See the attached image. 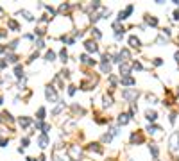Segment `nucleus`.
Listing matches in <instances>:
<instances>
[{
	"label": "nucleus",
	"mask_w": 179,
	"mask_h": 161,
	"mask_svg": "<svg viewBox=\"0 0 179 161\" xmlns=\"http://www.w3.org/2000/svg\"><path fill=\"white\" fill-rule=\"evenodd\" d=\"M68 156H70V159L77 161V159L81 158V149H79L77 145H72V147L68 149Z\"/></svg>",
	"instance_id": "obj_1"
},
{
	"label": "nucleus",
	"mask_w": 179,
	"mask_h": 161,
	"mask_svg": "<svg viewBox=\"0 0 179 161\" xmlns=\"http://www.w3.org/2000/svg\"><path fill=\"white\" fill-rule=\"evenodd\" d=\"M45 97H47V100H50V102H57V93H56V90L52 88V86H48V88L45 90Z\"/></svg>",
	"instance_id": "obj_2"
},
{
	"label": "nucleus",
	"mask_w": 179,
	"mask_h": 161,
	"mask_svg": "<svg viewBox=\"0 0 179 161\" xmlns=\"http://www.w3.org/2000/svg\"><path fill=\"white\" fill-rule=\"evenodd\" d=\"M179 149V133H174L170 136V150L172 152H176V150Z\"/></svg>",
	"instance_id": "obj_3"
},
{
	"label": "nucleus",
	"mask_w": 179,
	"mask_h": 161,
	"mask_svg": "<svg viewBox=\"0 0 179 161\" xmlns=\"http://www.w3.org/2000/svg\"><path fill=\"white\" fill-rule=\"evenodd\" d=\"M122 97L125 100H134L136 97H138V91L136 90H125V91H122Z\"/></svg>",
	"instance_id": "obj_4"
},
{
	"label": "nucleus",
	"mask_w": 179,
	"mask_h": 161,
	"mask_svg": "<svg viewBox=\"0 0 179 161\" xmlns=\"http://www.w3.org/2000/svg\"><path fill=\"white\" fill-rule=\"evenodd\" d=\"M133 9H134L133 6H127L124 11H120V13H118V20H120V21H122V20H125V18H127V16L133 13Z\"/></svg>",
	"instance_id": "obj_5"
},
{
	"label": "nucleus",
	"mask_w": 179,
	"mask_h": 161,
	"mask_svg": "<svg viewBox=\"0 0 179 161\" xmlns=\"http://www.w3.org/2000/svg\"><path fill=\"white\" fill-rule=\"evenodd\" d=\"M136 143H143V134L142 133H133L131 134V145H136Z\"/></svg>",
	"instance_id": "obj_6"
},
{
	"label": "nucleus",
	"mask_w": 179,
	"mask_h": 161,
	"mask_svg": "<svg viewBox=\"0 0 179 161\" xmlns=\"http://www.w3.org/2000/svg\"><path fill=\"white\" fill-rule=\"evenodd\" d=\"M84 47H86V50H88V52H97V48H99V47H97V43L93 41V39H88L86 43H84Z\"/></svg>",
	"instance_id": "obj_7"
},
{
	"label": "nucleus",
	"mask_w": 179,
	"mask_h": 161,
	"mask_svg": "<svg viewBox=\"0 0 179 161\" xmlns=\"http://www.w3.org/2000/svg\"><path fill=\"white\" fill-rule=\"evenodd\" d=\"M38 143H39L41 149H45V147L48 145V136H47V134H41V136L38 138Z\"/></svg>",
	"instance_id": "obj_8"
},
{
	"label": "nucleus",
	"mask_w": 179,
	"mask_h": 161,
	"mask_svg": "<svg viewBox=\"0 0 179 161\" xmlns=\"http://www.w3.org/2000/svg\"><path fill=\"white\" fill-rule=\"evenodd\" d=\"M131 120V116H129V113H122L120 116H118V124L120 125H125V124H127Z\"/></svg>",
	"instance_id": "obj_9"
},
{
	"label": "nucleus",
	"mask_w": 179,
	"mask_h": 161,
	"mask_svg": "<svg viewBox=\"0 0 179 161\" xmlns=\"http://www.w3.org/2000/svg\"><path fill=\"white\" fill-rule=\"evenodd\" d=\"M129 45H131L133 48H138V47L142 45V41L136 38V36H131V38H129Z\"/></svg>",
	"instance_id": "obj_10"
},
{
	"label": "nucleus",
	"mask_w": 179,
	"mask_h": 161,
	"mask_svg": "<svg viewBox=\"0 0 179 161\" xmlns=\"http://www.w3.org/2000/svg\"><path fill=\"white\" fill-rule=\"evenodd\" d=\"M145 118H147V120H149V122H156V118H158V113H156V111H151V109H149V111L145 113Z\"/></svg>",
	"instance_id": "obj_11"
},
{
	"label": "nucleus",
	"mask_w": 179,
	"mask_h": 161,
	"mask_svg": "<svg viewBox=\"0 0 179 161\" xmlns=\"http://www.w3.org/2000/svg\"><path fill=\"white\" fill-rule=\"evenodd\" d=\"M122 84L124 86H133V84H136V81L133 77H129V75H125V77H122Z\"/></svg>",
	"instance_id": "obj_12"
},
{
	"label": "nucleus",
	"mask_w": 179,
	"mask_h": 161,
	"mask_svg": "<svg viewBox=\"0 0 179 161\" xmlns=\"http://www.w3.org/2000/svg\"><path fill=\"white\" fill-rule=\"evenodd\" d=\"M145 21H147L149 25H152V27H156V25H158V18H154V16H151V15H147V16H145Z\"/></svg>",
	"instance_id": "obj_13"
},
{
	"label": "nucleus",
	"mask_w": 179,
	"mask_h": 161,
	"mask_svg": "<svg viewBox=\"0 0 179 161\" xmlns=\"http://www.w3.org/2000/svg\"><path fill=\"white\" fill-rule=\"evenodd\" d=\"M20 125H22V127H29L30 125V118L29 116H20Z\"/></svg>",
	"instance_id": "obj_14"
},
{
	"label": "nucleus",
	"mask_w": 179,
	"mask_h": 161,
	"mask_svg": "<svg viewBox=\"0 0 179 161\" xmlns=\"http://www.w3.org/2000/svg\"><path fill=\"white\" fill-rule=\"evenodd\" d=\"M88 149L93 150V152H97V154H102V147H99V143H90Z\"/></svg>",
	"instance_id": "obj_15"
},
{
	"label": "nucleus",
	"mask_w": 179,
	"mask_h": 161,
	"mask_svg": "<svg viewBox=\"0 0 179 161\" xmlns=\"http://www.w3.org/2000/svg\"><path fill=\"white\" fill-rule=\"evenodd\" d=\"M54 59H56V52H54V50H48V52L45 54V61H50V63H52Z\"/></svg>",
	"instance_id": "obj_16"
},
{
	"label": "nucleus",
	"mask_w": 179,
	"mask_h": 161,
	"mask_svg": "<svg viewBox=\"0 0 179 161\" xmlns=\"http://www.w3.org/2000/svg\"><path fill=\"white\" fill-rule=\"evenodd\" d=\"M118 57H120V61H125V59H129V50H120V54H118Z\"/></svg>",
	"instance_id": "obj_17"
},
{
	"label": "nucleus",
	"mask_w": 179,
	"mask_h": 161,
	"mask_svg": "<svg viewBox=\"0 0 179 161\" xmlns=\"http://www.w3.org/2000/svg\"><path fill=\"white\" fill-rule=\"evenodd\" d=\"M120 73L124 75V77L129 73V66H127V64H120Z\"/></svg>",
	"instance_id": "obj_18"
},
{
	"label": "nucleus",
	"mask_w": 179,
	"mask_h": 161,
	"mask_svg": "<svg viewBox=\"0 0 179 161\" xmlns=\"http://www.w3.org/2000/svg\"><path fill=\"white\" fill-rule=\"evenodd\" d=\"M38 120H45V107H39L38 109Z\"/></svg>",
	"instance_id": "obj_19"
},
{
	"label": "nucleus",
	"mask_w": 179,
	"mask_h": 161,
	"mask_svg": "<svg viewBox=\"0 0 179 161\" xmlns=\"http://www.w3.org/2000/svg\"><path fill=\"white\" fill-rule=\"evenodd\" d=\"M59 56H61V61H63V63H65V61H68V52H66L65 48H63V50L59 52Z\"/></svg>",
	"instance_id": "obj_20"
},
{
	"label": "nucleus",
	"mask_w": 179,
	"mask_h": 161,
	"mask_svg": "<svg viewBox=\"0 0 179 161\" xmlns=\"http://www.w3.org/2000/svg\"><path fill=\"white\" fill-rule=\"evenodd\" d=\"M149 150H151V154H152L154 158H158V152H160V150H158L156 145H149Z\"/></svg>",
	"instance_id": "obj_21"
},
{
	"label": "nucleus",
	"mask_w": 179,
	"mask_h": 161,
	"mask_svg": "<svg viewBox=\"0 0 179 161\" xmlns=\"http://www.w3.org/2000/svg\"><path fill=\"white\" fill-rule=\"evenodd\" d=\"M15 73H16V77H22V75H23V68L20 66V64H16V68H15Z\"/></svg>",
	"instance_id": "obj_22"
},
{
	"label": "nucleus",
	"mask_w": 179,
	"mask_h": 161,
	"mask_svg": "<svg viewBox=\"0 0 179 161\" xmlns=\"http://www.w3.org/2000/svg\"><path fill=\"white\" fill-rule=\"evenodd\" d=\"M111 104H113L111 95H104V106H111Z\"/></svg>",
	"instance_id": "obj_23"
},
{
	"label": "nucleus",
	"mask_w": 179,
	"mask_h": 161,
	"mask_svg": "<svg viewBox=\"0 0 179 161\" xmlns=\"http://www.w3.org/2000/svg\"><path fill=\"white\" fill-rule=\"evenodd\" d=\"M7 25H9V27H11L13 30H18V29H20V27H18V23H16V21H15V20H9V21H7Z\"/></svg>",
	"instance_id": "obj_24"
},
{
	"label": "nucleus",
	"mask_w": 179,
	"mask_h": 161,
	"mask_svg": "<svg viewBox=\"0 0 179 161\" xmlns=\"http://www.w3.org/2000/svg\"><path fill=\"white\" fill-rule=\"evenodd\" d=\"M22 15H23V16H25V20H29V21H32V20H34V16H32V15H30V13H29V11H25V9L22 11Z\"/></svg>",
	"instance_id": "obj_25"
},
{
	"label": "nucleus",
	"mask_w": 179,
	"mask_h": 161,
	"mask_svg": "<svg viewBox=\"0 0 179 161\" xmlns=\"http://www.w3.org/2000/svg\"><path fill=\"white\" fill-rule=\"evenodd\" d=\"M102 72H104V73H109V72H111L109 63H102Z\"/></svg>",
	"instance_id": "obj_26"
},
{
	"label": "nucleus",
	"mask_w": 179,
	"mask_h": 161,
	"mask_svg": "<svg viewBox=\"0 0 179 161\" xmlns=\"http://www.w3.org/2000/svg\"><path fill=\"white\" fill-rule=\"evenodd\" d=\"M147 131H149V133H156V131H161V129L158 127V125H149V127H147Z\"/></svg>",
	"instance_id": "obj_27"
},
{
	"label": "nucleus",
	"mask_w": 179,
	"mask_h": 161,
	"mask_svg": "<svg viewBox=\"0 0 179 161\" xmlns=\"http://www.w3.org/2000/svg\"><path fill=\"white\" fill-rule=\"evenodd\" d=\"M63 107H65V102H61V104H59V106L56 107V109H54V111H52V115H57V113H59V111L63 109Z\"/></svg>",
	"instance_id": "obj_28"
},
{
	"label": "nucleus",
	"mask_w": 179,
	"mask_h": 161,
	"mask_svg": "<svg viewBox=\"0 0 179 161\" xmlns=\"http://www.w3.org/2000/svg\"><path fill=\"white\" fill-rule=\"evenodd\" d=\"M91 34H93V36H95V38H100V36H102L99 29H91Z\"/></svg>",
	"instance_id": "obj_29"
},
{
	"label": "nucleus",
	"mask_w": 179,
	"mask_h": 161,
	"mask_svg": "<svg viewBox=\"0 0 179 161\" xmlns=\"http://www.w3.org/2000/svg\"><path fill=\"white\" fill-rule=\"evenodd\" d=\"M68 9H70L68 4H61V6H59V11H68Z\"/></svg>",
	"instance_id": "obj_30"
},
{
	"label": "nucleus",
	"mask_w": 179,
	"mask_h": 161,
	"mask_svg": "<svg viewBox=\"0 0 179 161\" xmlns=\"http://www.w3.org/2000/svg\"><path fill=\"white\" fill-rule=\"evenodd\" d=\"M75 91H77L75 86H68V93H70V95H75Z\"/></svg>",
	"instance_id": "obj_31"
},
{
	"label": "nucleus",
	"mask_w": 179,
	"mask_h": 161,
	"mask_svg": "<svg viewBox=\"0 0 179 161\" xmlns=\"http://www.w3.org/2000/svg\"><path fill=\"white\" fill-rule=\"evenodd\" d=\"M102 142H106V143H109V142H111V134H104V138H102Z\"/></svg>",
	"instance_id": "obj_32"
},
{
	"label": "nucleus",
	"mask_w": 179,
	"mask_h": 161,
	"mask_svg": "<svg viewBox=\"0 0 179 161\" xmlns=\"http://www.w3.org/2000/svg\"><path fill=\"white\" fill-rule=\"evenodd\" d=\"M152 63H154V64H156V66H161V64H163V61H161V59H160V57H156V59H154V61H152Z\"/></svg>",
	"instance_id": "obj_33"
},
{
	"label": "nucleus",
	"mask_w": 179,
	"mask_h": 161,
	"mask_svg": "<svg viewBox=\"0 0 179 161\" xmlns=\"http://www.w3.org/2000/svg\"><path fill=\"white\" fill-rule=\"evenodd\" d=\"M133 68H134V70H142V64L134 61V63H133Z\"/></svg>",
	"instance_id": "obj_34"
},
{
	"label": "nucleus",
	"mask_w": 179,
	"mask_h": 161,
	"mask_svg": "<svg viewBox=\"0 0 179 161\" xmlns=\"http://www.w3.org/2000/svg\"><path fill=\"white\" fill-rule=\"evenodd\" d=\"M36 47H38V48H41V47H43V41L38 39V41H36Z\"/></svg>",
	"instance_id": "obj_35"
},
{
	"label": "nucleus",
	"mask_w": 179,
	"mask_h": 161,
	"mask_svg": "<svg viewBox=\"0 0 179 161\" xmlns=\"http://www.w3.org/2000/svg\"><path fill=\"white\" fill-rule=\"evenodd\" d=\"M22 143H23V147H27V145H29V138H23V140H22Z\"/></svg>",
	"instance_id": "obj_36"
},
{
	"label": "nucleus",
	"mask_w": 179,
	"mask_h": 161,
	"mask_svg": "<svg viewBox=\"0 0 179 161\" xmlns=\"http://www.w3.org/2000/svg\"><path fill=\"white\" fill-rule=\"evenodd\" d=\"M174 20H179V11H174Z\"/></svg>",
	"instance_id": "obj_37"
},
{
	"label": "nucleus",
	"mask_w": 179,
	"mask_h": 161,
	"mask_svg": "<svg viewBox=\"0 0 179 161\" xmlns=\"http://www.w3.org/2000/svg\"><path fill=\"white\" fill-rule=\"evenodd\" d=\"M170 122H172V124L176 122V113H172V115H170Z\"/></svg>",
	"instance_id": "obj_38"
},
{
	"label": "nucleus",
	"mask_w": 179,
	"mask_h": 161,
	"mask_svg": "<svg viewBox=\"0 0 179 161\" xmlns=\"http://www.w3.org/2000/svg\"><path fill=\"white\" fill-rule=\"evenodd\" d=\"M174 57H176V61H177V63H179V50H177V52H176V56H174Z\"/></svg>",
	"instance_id": "obj_39"
},
{
	"label": "nucleus",
	"mask_w": 179,
	"mask_h": 161,
	"mask_svg": "<svg viewBox=\"0 0 179 161\" xmlns=\"http://www.w3.org/2000/svg\"><path fill=\"white\" fill-rule=\"evenodd\" d=\"M4 50H6V47H4V45H0V54H2Z\"/></svg>",
	"instance_id": "obj_40"
},
{
	"label": "nucleus",
	"mask_w": 179,
	"mask_h": 161,
	"mask_svg": "<svg viewBox=\"0 0 179 161\" xmlns=\"http://www.w3.org/2000/svg\"><path fill=\"white\" fill-rule=\"evenodd\" d=\"M27 161H36V159L34 158H27Z\"/></svg>",
	"instance_id": "obj_41"
},
{
	"label": "nucleus",
	"mask_w": 179,
	"mask_h": 161,
	"mask_svg": "<svg viewBox=\"0 0 179 161\" xmlns=\"http://www.w3.org/2000/svg\"><path fill=\"white\" fill-rule=\"evenodd\" d=\"M0 104H2V97H0Z\"/></svg>",
	"instance_id": "obj_42"
},
{
	"label": "nucleus",
	"mask_w": 179,
	"mask_h": 161,
	"mask_svg": "<svg viewBox=\"0 0 179 161\" xmlns=\"http://www.w3.org/2000/svg\"><path fill=\"white\" fill-rule=\"evenodd\" d=\"M0 120H2V118H0Z\"/></svg>",
	"instance_id": "obj_43"
}]
</instances>
